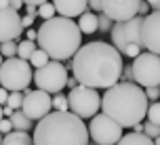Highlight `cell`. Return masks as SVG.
Wrapping results in <instances>:
<instances>
[{"label":"cell","mask_w":160,"mask_h":145,"mask_svg":"<svg viewBox=\"0 0 160 145\" xmlns=\"http://www.w3.org/2000/svg\"><path fill=\"white\" fill-rule=\"evenodd\" d=\"M122 70V55L112 44L101 40L82 44L72 59L74 78L88 89H112L118 84Z\"/></svg>","instance_id":"6da1fadb"},{"label":"cell","mask_w":160,"mask_h":145,"mask_svg":"<svg viewBox=\"0 0 160 145\" xmlns=\"http://www.w3.org/2000/svg\"><path fill=\"white\" fill-rule=\"evenodd\" d=\"M150 99L135 82H118L101 97V114L110 116L122 128H133L148 116Z\"/></svg>","instance_id":"7a4b0ae2"},{"label":"cell","mask_w":160,"mask_h":145,"mask_svg":"<svg viewBox=\"0 0 160 145\" xmlns=\"http://www.w3.org/2000/svg\"><path fill=\"white\" fill-rule=\"evenodd\" d=\"M38 44L51 57V61H68L82 46V32L78 23L68 17H53L38 27Z\"/></svg>","instance_id":"3957f363"},{"label":"cell","mask_w":160,"mask_h":145,"mask_svg":"<svg viewBox=\"0 0 160 145\" xmlns=\"http://www.w3.org/2000/svg\"><path fill=\"white\" fill-rule=\"evenodd\" d=\"M88 126L72 112H51L34 126V145H91Z\"/></svg>","instance_id":"277c9868"},{"label":"cell","mask_w":160,"mask_h":145,"mask_svg":"<svg viewBox=\"0 0 160 145\" xmlns=\"http://www.w3.org/2000/svg\"><path fill=\"white\" fill-rule=\"evenodd\" d=\"M34 80V72L30 63L19 59V57H13V59H4V63L0 67V86L2 89L11 90V93H23L28 90L30 82Z\"/></svg>","instance_id":"5b68a950"},{"label":"cell","mask_w":160,"mask_h":145,"mask_svg":"<svg viewBox=\"0 0 160 145\" xmlns=\"http://www.w3.org/2000/svg\"><path fill=\"white\" fill-rule=\"evenodd\" d=\"M68 103H70V112L74 116H78L82 120L87 118H95L97 114H101V95L97 93V89H88L78 84L74 90L68 93Z\"/></svg>","instance_id":"8992f818"},{"label":"cell","mask_w":160,"mask_h":145,"mask_svg":"<svg viewBox=\"0 0 160 145\" xmlns=\"http://www.w3.org/2000/svg\"><path fill=\"white\" fill-rule=\"evenodd\" d=\"M68 67L59 61H48L44 67H40L34 72V82L40 90H44L48 95H59L68 84Z\"/></svg>","instance_id":"52a82bcc"},{"label":"cell","mask_w":160,"mask_h":145,"mask_svg":"<svg viewBox=\"0 0 160 145\" xmlns=\"http://www.w3.org/2000/svg\"><path fill=\"white\" fill-rule=\"evenodd\" d=\"M133 76H135V84L143 86V89H156L160 86V55L154 53H141V55L133 59Z\"/></svg>","instance_id":"ba28073f"},{"label":"cell","mask_w":160,"mask_h":145,"mask_svg":"<svg viewBox=\"0 0 160 145\" xmlns=\"http://www.w3.org/2000/svg\"><path fill=\"white\" fill-rule=\"evenodd\" d=\"M88 135L93 139V143L97 145H118V141L124 137L122 126L118 122H114L110 116H105V114H97L95 118H91Z\"/></svg>","instance_id":"9c48e42d"},{"label":"cell","mask_w":160,"mask_h":145,"mask_svg":"<svg viewBox=\"0 0 160 145\" xmlns=\"http://www.w3.org/2000/svg\"><path fill=\"white\" fill-rule=\"evenodd\" d=\"M141 25H143V17L137 15L128 21H116L112 27V46L118 51L120 55L124 53L128 44H141Z\"/></svg>","instance_id":"30bf717a"},{"label":"cell","mask_w":160,"mask_h":145,"mask_svg":"<svg viewBox=\"0 0 160 145\" xmlns=\"http://www.w3.org/2000/svg\"><path fill=\"white\" fill-rule=\"evenodd\" d=\"M25 93V101H23V107L21 112L34 122H40L42 118H47L48 114L53 112V97L44 93V90H23Z\"/></svg>","instance_id":"8fae6325"},{"label":"cell","mask_w":160,"mask_h":145,"mask_svg":"<svg viewBox=\"0 0 160 145\" xmlns=\"http://www.w3.org/2000/svg\"><path fill=\"white\" fill-rule=\"evenodd\" d=\"M141 42L148 53L160 55V11H154L143 17L141 25Z\"/></svg>","instance_id":"7c38bea8"},{"label":"cell","mask_w":160,"mask_h":145,"mask_svg":"<svg viewBox=\"0 0 160 145\" xmlns=\"http://www.w3.org/2000/svg\"><path fill=\"white\" fill-rule=\"evenodd\" d=\"M23 32L21 17L13 8H2L0 7V44L4 42H17V38Z\"/></svg>","instance_id":"4fadbf2b"},{"label":"cell","mask_w":160,"mask_h":145,"mask_svg":"<svg viewBox=\"0 0 160 145\" xmlns=\"http://www.w3.org/2000/svg\"><path fill=\"white\" fill-rule=\"evenodd\" d=\"M141 0H103V13L112 21H128L139 15Z\"/></svg>","instance_id":"5bb4252c"},{"label":"cell","mask_w":160,"mask_h":145,"mask_svg":"<svg viewBox=\"0 0 160 145\" xmlns=\"http://www.w3.org/2000/svg\"><path fill=\"white\" fill-rule=\"evenodd\" d=\"M53 4L59 17H68V19L80 17L88 11V0H53Z\"/></svg>","instance_id":"9a60e30c"},{"label":"cell","mask_w":160,"mask_h":145,"mask_svg":"<svg viewBox=\"0 0 160 145\" xmlns=\"http://www.w3.org/2000/svg\"><path fill=\"white\" fill-rule=\"evenodd\" d=\"M76 23H78L82 36H84V34H87V36H91V34L99 32V19H97V15L93 13V11H87L84 15H80Z\"/></svg>","instance_id":"2e32d148"},{"label":"cell","mask_w":160,"mask_h":145,"mask_svg":"<svg viewBox=\"0 0 160 145\" xmlns=\"http://www.w3.org/2000/svg\"><path fill=\"white\" fill-rule=\"evenodd\" d=\"M2 145H34V137H30L28 133L13 130V133L4 135V139H2Z\"/></svg>","instance_id":"e0dca14e"},{"label":"cell","mask_w":160,"mask_h":145,"mask_svg":"<svg viewBox=\"0 0 160 145\" xmlns=\"http://www.w3.org/2000/svg\"><path fill=\"white\" fill-rule=\"evenodd\" d=\"M118 145H154V139H150L145 133H127Z\"/></svg>","instance_id":"ac0fdd59"},{"label":"cell","mask_w":160,"mask_h":145,"mask_svg":"<svg viewBox=\"0 0 160 145\" xmlns=\"http://www.w3.org/2000/svg\"><path fill=\"white\" fill-rule=\"evenodd\" d=\"M11 122H13V128L19 130V133H28V130L34 126V120H30L21 109H17V112L11 116Z\"/></svg>","instance_id":"d6986e66"},{"label":"cell","mask_w":160,"mask_h":145,"mask_svg":"<svg viewBox=\"0 0 160 145\" xmlns=\"http://www.w3.org/2000/svg\"><path fill=\"white\" fill-rule=\"evenodd\" d=\"M38 51V46H36V42L32 40H23L19 42V48H17V57L19 59H23V61H30L32 59V55Z\"/></svg>","instance_id":"ffe728a7"},{"label":"cell","mask_w":160,"mask_h":145,"mask_svg":"<svg viewBox=\"0 0 160 145\" xmlns=\"http://www.w3.org/2000/svg\"><path fill=\"white\" fill-rule=\"evenodd\" d=\"M48 61H51V57H48L47 53L42 51V48H38V51H36V53L32 55V59H30V63H32L34 67H36V70H40V67H44V65H47Z\"/></svg>","instance_id":"44dd1931"},{"label":"cell","mask_w":160,"mask_h":145,"mask_svg":"<svg viewBox=\"0 0 160 145\" xmlns=\"http://www.w3.org/2000/svg\"><path fill=\"white\" fill-rule=\"evenodd\" d=\"M53 112H70L68 95H53Z\"/></svg>","instance_id":"7402d4cb"},{"label":"cell","mask_w":160,"mask_h":145,"mask_svg":"<svg viewBox=\"0 0 160 145\" xmlns=\"http://www.w3.org/2000/svg\"><path fill=\"white\" fill-rule=\"evenodd\" d=\"M55 13H57V11H55V4H53V2H44L42 7H38V15H36V17H40V19L48 21V19L57 17Z\"/></svg>","instance_id":"603a6c76"},{"label":"cell","mask_w":160,"mask_h":145,"mask_svg":"<svg viewBox=\"0 0 160 145\" xmlns=\"http://www.w3.org/2000/svg\"><path fill=\"white\" fill-rule=\"evenodd\" d=\"M23 101H25V93H19V90H17V93H11V95H8V107H13V109H21V107H23Z\"/></svg>","instance_id":"cb8c5ba5"},{"label":"cell","mask_w":160,"mask_h":145,"mask_svg":"<svg viewBox=\"0 0 160 145\" xmlns=\"http://www.w3.org/2000/svg\"><path fill=\"white\" fill-rule=\"evenodd\" d=\"M148 122H152V124H158V126H160V101L150 103V107H148Z\"/></svg>","instance_id":"d4e9b609"},{"label":"cell","mask_w":160,"mask_h":145,"mask_svg":"<svg viewBox=\"0 0 160 145\" xmlns=\"http://www.w3.org/2000/svg\"><path fill=\"white\" fill-rule=\"evenodd\" d=\"M17 48H19L17 42H4V44H0V55L13 59V57H17Z\"/></svg>","instance_id":"484cf974"},{"label":"cell","mask_w":160,"mask_h":145,"mask_svg":"<svg viewBox=\"0 0 160 145\" xmlns=\"http://www.w3.org/2000/svg\"><path fill=\"white\" fill-rule=\"evenodd\" d=\"M97 19H99V32H103V34L112 32L114 23H112V19L105 15V13H99V15H97Z\"/></svg>","instance_id":"4316f807"},{"label":"cell","mask_w":160,"mask_h":145,"mask_svg":"<svg viewBox=\"0 0 160 145\" xmlns=\"http://www.w3.org/2000/svg\"><path fill=\"white\" fill-rule=\"evenodd\" d=\"M143 133L150 139H158L160 137V126L158 124H152V122H145L143 124Z\"/></svg>","instance_id":"83f0119b"},{"label":"cell","mask_w":160,"mask_h":145,"mask_svg":"<svg viewBox=\"0 0 160 145\" xmlns=\"http://www.w3.org/2000/svg\"><path fill=\"white\" fill-rule=\"evenodd\" d=\"M141 44H128L127 48H124V53H122V55H127V57H131V59H137V57L141 55V53H143V51H141Z\"/></svg>","instance_id":"f1b7e54d"},{"label":"cell","mask_w":160,"mask_h":145,"mask_svg":"<svg viewBox=\"0 0 160 145\" xmlns=\"http://www.w3.org/2000/svg\"><path fill=\"white\" fill-rule=\"evenodd\" d=\"M120 82H135V76H133V65H124L122 76H120Z\"/></svg>","instance_id":"f546056e"},{"label":"cell","mask_w":160,"mask_h":145,"mask_svg":"<svg viewBox=\"0 0 160 145\" xmlns=\"http://www.w3.org/2000/svg\"><path fill=\"white\" fill-rule=\"evenodd\" d=\"M88 8H91L95 15L103 13V0H88Z\"/></svg>","instance_id":"4dcf8cb0"},{"label":"cell","mask_w":160,"mask_h":145,"mask_svg":"<svg viewBox=\"0 0 160 145\" xmlns=\"http://www.w3.org/2000/svg\"><path fill=\"white\" fill-rule=\"evenodd\" d=\"M13 122H11V118H4V120L0 122V133L2 135H8V133H13Z\"/></svg>","instance_id":"1f68e13d"},{"label":"cell","mask_w":160,"mask_h":145,"mask_svg":"<svg viewBox=\"0 0 160 145\" xmlns=\"http://www.w3.org/2000/svg\"><path fill=\"white\" fill-rule=\"evenodd\" d=\"M145 95H148V99L150 101H158L160 99V86H156V89H145Z\"/></svg>","instance_id":"d6a6232c"},{"label":"cell","mask_w":160,"mask_h":145,"mask_svg":"<svg viewBox=\"0 0 160 145\" xmlns=\"http://www.w3.org/2000/svg\"><path fill=\"white\" fill-rule=\"evenodd\" d=\"M34 21H36V17H34V15H23V17H21V25H23L25 30H30V27L34 25Z\"/></svg>","instance_id":"836d02e7"},{"label":"cell","mask_w":160,"mask_h":145,"mask_svg":"<svg viewBox=\"0 0 160 145\" xmlns=\"http://www.w3.org/2000/svg\"><path fill=\"white\" fill-rule=\"evenodd\" d=\"M139 15H141V17L150 15V4H148L145 0H141V4H139Z\"/></svg>","instance_id":"e575fe53"},{"label":"cell","mask_w":160,"mask_h":145,"mask_svg":"<svg viewBox=\"0 0 160 145\" xmlns=\"http://www.w3.org/2000/svg\"><path fill=\"white\" fill-rule=\"evenodd\" d=\"M25 38L32 42H38V30H34V27H30L28 32H25Z\"/></svg>","instance_id":"d590c367"},{"label":"cell","mask_w":160,"mask_h":145,"mask_svg":"<svg viewBox=\"0 0 160 145\" xmlns=\"http://www.w3.org/2000/svg\"><path fill=\"white\" fill-rule=\"evenodd\" d=\"M8 95H11V93H8L7 89L0 86V105H7L8 103Z\"/></svg>","instance_id":"8d00e7d4"},{"label":"cell","mask_w":160,"mask_h":145,"mask_svg":"<svg viewBox=\"0 0 160 145\" xmlns=\"http://www.w3.org/2000/svg\"><path fill=\"white\" fill-rule=\"evenodd\" d=\"M11 8H13V11H17V13H19V11H21V8H23V0H11Z\"/></svg>","instance_id":"74e56055"},{"label":"cell","mask_w":160,"mask_h":145,"mask_svg":"<svg viewBox=\"0 0 160 145\" xmlns=\"http://www.w3.org/2000/svg\"><path fill=\"white\" fill-rule=\"evenodd\" d=\"M76 86H78V80H76L74 76H70V78H68V84H65V89L74 90V89H76Z\"/></svg>","instance_id":"f35d334b"},{"label":"cell","mask_w":160,"mask_h":145,"mask_svg":"<svg viewBox=\"0 0 160 145\" xmlns=\"http://www.w3.org/2000/svg\"><path fill=\"white\" fill-rule=\"evenodd\" d=\"M25 13H28V15H38V7H34V4H25Z\"/></svg>","instance_id":"ab89813d"},{"label":"cell","mask_w":160,"mask_h":145,"mask_svg":"<svg viewBox=\"0 0 160 145\" xmlns=\"http://www.w3.org/2000/svg\"><path fill=\"white\" fill-rule=\"evenodd\" d=\"M48 0H23V4H34V7H42Z\"/></svg>","instance_id":"60d3db41"},{"label":"cell","mask_w":160,"mask_h":145,"mask_svg":"<svg viewBox=\"0 0 160 145\" xmlns=\"http://www.w3.org/2000/svg\"><path fill=\"white\" fill-rule=\"evenodd\" d=\"M145 2H148V4H150V8H154V11L160 7V0H145Z\"/></svg>","instance_id":"b9f144b4"},{"label":"cell","mask_w":160,"mask_h":145,"mask_svg":"<svg viewBox=\"0 0 160 145\" xmlns=\"http://www.w3.org/2000/svg\"><path fill=\"white\" fill-rule=\"evenodd\" d=\"M133 133H143V124H141V122L135 124V126H133Z\"/></svg>","instance_id":"7bdbcfd3"},{"label":"cell","mask_w":160,"mask_h":145,"mask_svg":"<svg viewBox=\"0 0 160 145\" xmlns=\"http://www.w3.org/2000/svg\"><path fill=\"white\" fill-rule=\"evenodd\" d=\"M4 120V107H2V105H0V122Z\"/></svg>","instance_id":"ee69618b"},{"label":"cell","mask_w":160,"mask_h":145,"mask_svg":"<svg viewBox=\"0 0 160 145\" xmlns=\"http://www.w3.org/2000/svg\"><path fill=\"white\" fill-rule=\"evenodd\" d=\"M154 145H160V137H158V139H154Z\"/></svg>","instance_id":"f6af8a7d"},{"label":"cell","mask_w":160,"mask_h":145,"mask_svg":"<svg viewBox=\"0 0 160 145\" xmlns=\"http://www.w3.org/2000/svg\"><path fill=\"white\" fill-rule=\"evenodd\" d=\"M2 63H4V57L0 55V67H2Z\"/></svg>","instance_id":"bcb514c9"},{"label":"cell","mask_w":160,"mask_h":145,"mask_svg":"<svg viewBox=\"0 0 160 145\" xmlns=\"http://www.w3.org/2000/svg\"><path fill=\"white\" fill-rule=\"evenodd\" d=\"M2 139H4V135H2V133H0V141H2Z\"/></svg>","instance_id":"7dc6e473"},{"label":"cell","mask_w":160,"mask_h":145,"mask_svg":"<svg viewBox=\"0 0 160 145\" xmlns=\"http://www.w3.org/2000/svg\"><path fill=\"white\" fill-rule=\"evenodd\" d=\"M156 11H160V7H158V8H156Z\"/></svg>","instance_id":"c3c4849f"},{"label":"cell","mask_w":160,"mask_h":145,"mask_svg":"<svg viewBox=\"0 0 160 145\" xmlns=\"http://www.w3.org/2000/svg\"><path fill=\"white\" fill-rule=\"evenodd\" d=\"M0 145H2V141H0Z\"/></svg>","instance_id":"681fc988"}]
</instances>
